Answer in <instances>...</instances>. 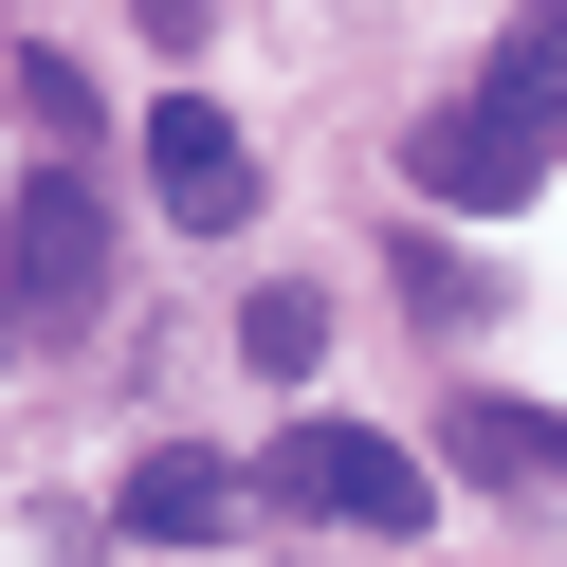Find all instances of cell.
Here are the masks:
<instances>
[{"label":"cell","mask_w":567,"mask_h":567,"mask_svg":"<svg viewBox=\"0 0 567 567\" xmlns=\"http://www.w3.org/2000/svg\"><path fill=\"white\" fill-rule=\"evenodd\" d=\"M202 19H220V0H147V38H165V55H184V38H202Z\"/></svg>","instance_id":"30bf717a"},{"label":"cell","mask_w":567,"mask_h":567,"mask_svg":"<svg viewBox=\"0 0 567 567\" xmlns=\"http://www.w3.org/2000/svg\"><path fill=\"white\" fill-rule=\"evenodd\" d=\"M19 111H38L55 147H92V74H74V55H19Z\"/></svg>","instance_id":"9c48e42d"},{"label":"cell","mask_w":567,"mask_h":567,"mask_svg":"<svg viewBox=\"0 0 567 567\" xmlns=\"http://www.w3.org/2000/svg\"><path fill=\"white\" fill-rule=\"evenodd\" d=\"M147 184H165V220H184V238H238V220H257V147H238L202 92H165V111H147Z\"/></svg>","instance_id":"3957f363"},{"label":"cell","mask_w":567,"mask_h":567,"mask_svg":"<svg viewBox=\"0 0 567 567\" xmlns=\"http://www.w3.org/2000/svg\"><path fill=\"white\" fill-rule=\"evenodd\" d=\"M0 293L19 311H92L111 293V202H92V165H38V184L0 202Z\"/></svg>","instance_id":"6da1fadb"},{"label":"cell","mask_w":567,"mask_h":567,"mask_svg":"<svg viewBox=\"0 0 567 567\" xmlns=\"http://www.w3.org/2000/svg\"><path fill=\"white\" fill-rule=\"evenodd\" d=\"M275 494L330 513V530H421V457L384 440V421H293V440H275Z\"/></svg>","instance_id":"7a4b0ae2"},{"label":"cell","mask_w":567,"mask_h":567,"mask_svg":"<svg viewBox=\"0 0 567 567\" xmlns=\"http://www.w3.org/2000/svg\"><path fill=\"white\" fill-rule=\"evenodd\" d=\"M457 457H476L494 494H549V403H476V421H457Z\"/></svg>","instance_id":"52a82bcc"},{"label":"cell","mask_w":567,"mask_h":567,"mask_svg":"<svg viewBox=\"0 0 567 567\" xmlns=\"http://www.w3.org/2000/svg\"><path fill=\"white\" fill-rule=\"evenodd\" d=\"M549 92H567V19H549V0H530V19H513V38H494V74L457 92V111H476L494 147H530V165H549Z\"/></svg>","instance_id":"277c9868"},{"label":"cell","mask_w":567,"mask_h":567,"mask_svg":"<svg viewBox=\"0 0 567 567\" xmlns=\"http://www.w3.org/2000/svg\"><path fill=\"white\" fill-rule=\"evenodd\" d=\"M238 513H257V494H238L220 457H147V476H128V530H147V549H220Z\"/></svg>","instance_id":"5b68a950"},{"label":"cell","mask_w":567,"mask_h":567,"mask_svg":"<svg viewBox=\"0 0 567 567\" xmlns=\"http://www.w3.org/2000/svg\"><path fill=\"white\" fill-rule=\"evenodd\" d=\"M238 348H257L275 384H311V367H330V293H257V311H238Z\"/></svg>","instance_id":"ba28073f"},{"label":"cell","mask_w":567,"mask_h":567,"mask_svg":"<svg viewBox=\"0 0 567 567\" xmlns=\"http://www.w3.org/2000/svg\"><path fill=\"white\" fill-rule=\"evenodd\" d=\"M403 165H421L440 202H530V184H549V165H530V147H494L476 111H421V147H403Z\"/></svg>","instance_id":"8992f818"}]
</instances>
